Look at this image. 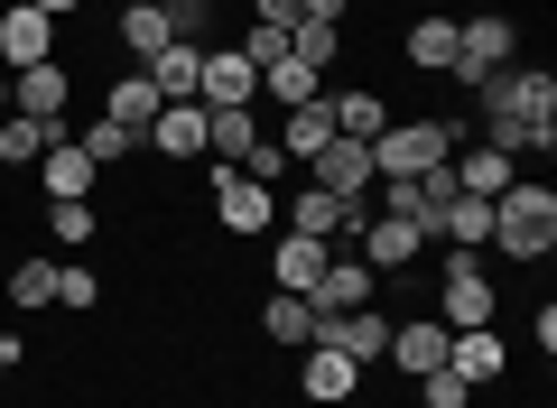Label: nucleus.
I'll list each match as a JSON object with an SVG mask.
<instances>
[{
	"label": "nucleus",
	"instance_id": "f257e3e1",
	"mask_svg": "<svg viewBox=\"0 0 557 408\" xmlns=\"http://www.w3.org/2000/svg\"><path fill=\"white\" fill-rule=\"evenodd\" d=\"M493 251L520 260V270H539V260L557 251V186L548 176H511V186L493 195Z\"/></svg>",
	"mask_w": 557,
	"mask_h": 408
},
{
	"label": "nucleus",
	"instance_id": "f03ea898",
	"mask_svg": "<svg viewBox=\"0 0 557 408\" xmlns=\"http://www.w3.org/2000/svg\"><path fill=\"white\" fill-rule=\"evenodd\" d=\"M205 205H214V223H223L233 242H260V233H278V195L260 186V176L223 168V158H205Z\"/></svg>",
	"mask_w": 557,
	"mask_h": 408
},
{
	"label": "nucleus",
	"instance_id": "7ed1b4c3",
	"mask_svg": "<svg viewBox=\"0 0 557 408\" xmlns=\"http://www.w3.org/2000/svg\"><path fill=\"white\" fill-rule=\"evenodd\" d=\"M456 139H465V121H391L372 139V176H428L456 158Z\"/></svg>",
	"mask_w": 557,
	"mask_h": 408
},
{
	"label": "nucleus",
	"instance_id": "20e7f679",
	"mask_svg": "<svg viewBox=\"0 0 557 408\" xmlns=\"http://www.w3.org/2000/svg\"><path fill=\"white\" fill-rule=\"evenodd\" d=\"M493 270H483L474 251H446V270H437V325L446 334H465V325H493Z\"/></svg>",
	"mask_w": 557,
	"mask_h": 408
},
{
	"label": "nucleus",
	"instance_id": "39448f33",
	"mask_svg": "<svg viewBox=\"0 0 557 408\" xmlns=\"http://www.w3.org/2000/svg\"><path fill=\"white\" fill-rule=\"evenodd\" d=\"M474 94H483V121H557V75L548 65H502Z\"/></svg>",
	"mask_w": 557,
	"mask_h": 408
},
{
	"label": "nucleus",
	"instance_id": "423d86ee",
	"mask_svg": "<svg viewBox=\"0 0 557 408\" xmlns=\"http://www.w3.org/2000/svg\"><path fill=\"white\" fill-rule=\"evenodd\" d=\"M511 57H520V28L502 20V10H474V20H456V84L502 75Z\"/></svg>",
	"mask_w": 557,
	"mask_h": 408
},
{
	"label": "nucleus",
	"instance_id": "0eeeda50",
	"mask_svg": "<svg viewBox=\"0 0 557 408\" xmlns=\"http://www.w3.org/2000/svg\"><path fill=\"white\" fill-rule=\"evenodd\" d=\"M317 344L372 371L381 353H391V307H344V316H317Z\"/></svg>",
	"mask_w": 557,
	"mask_h": 408
},
{
	"label": "nucleus",
	"instance_id": "6e6552de",
	"mask_svg": "<svg viewBox=\"0 0 557 408\" xmlns=\"http://www.w3.org/2000/svg\"><path fill=\"white\" fill-rule=\"evenodd\" d=\"M196 102H205V112H242V102H260V65L242 57V47H205Z\"/></svg>",
	"mask_w": 557,
	"mask_h": 408
},
{
	"label": "nucleus",
	"instance_id": "1a4fd4ad",
	"mask_svg": "<svg viewBox=\"0 0 557 408\" xmlns=\"http://www.w3.org/2000/svg\"><path fill=\"white\" fill-rule=\"evenodd\" d=\"M307 307H317V316H344V307H381V270H372L362 251H335V260H325V279L307 288Z\"/></svg>",
	"mask_w": 557,
	"mask_h": 408
},
{
	"label": "nucleus",
	"instance_id": "9d476101",
	"mask_svg": "<svg viewBox=\"0 0 557 408\" xmlns=\"http://www.w3.org/2000/svg\"><path fill=\"white\" fill-rule=\"evenodd\" d=\"M57 57V20L28 10V0H0V65L20 75V65H47Z\"/></svg>",
	"mask_w": 557,
	"mask_h": 408
},
{
	"label": "nucleus",
	"instance_id": "9b49d317",
	"mask_svg": "<svg viewBox=\"0 0 557 408\" xmlns=\"http://www.w3.org/2000/svg\"><path fill=\"white\" fill-rule=\"evenodd\" d=\"M354 251H362V260H372V270H381V279H399V270H409V260H418V251H428V233H418V223H409V214H362V233H354Z\"/></svg>",
	"mask_w": 557,
	"mask_h": 408
},
{
	"label": "nucleus",
	"instance_id": "f8f14e48",
	"mask_svg": "<svg viewBox=\"0 0 557 408\" xmlns=\"http://www.w3.org/2000/svg\"><path fill=\"white\" fill-rule=\"evenodd\" d=\"M446 344H456V334H446L437 316H391V353H381V362L409 371V381H428V371L446 362Z\"/></svg>",
	"mask_w": 557,
	"mask_h": 408
},
{
	"label": "nucleus",
	"instance_id": "ddd939ff",
	"mask_svg": "<svg viewBox=\"0 0 557 408\" xmlns=\"http://www.w3.org/2000/svg\"><path fill=\"white\" fill-rule=\"evenodd\" d=\"M139 149H159L168 168H196L205 158V102H159V121L139 131Z\"/></svg>",
	"mask_w": 557,
	"mask_h": 408
},
{
	"label": "nucleus",
	"instance_id": "4468645a",
	"mask_svg": "<svg viewBox=\"0 0 557 408\" xmlns=\"http://www.w3.org/2000/svg\"><path fill=\"white\" fill-rule=\"evenodd\" d=\"M20 94H10V112H28V121H65V102H75V65L65 57H47V65H20Z\"/></svg>",
	"mask_w": 557,
	"mask_h": 408
},
{
	"label": "nucleus",
	"instance_id": "2eb2a0df",
	"mask_svg": "<svg viewBox=\"0 0 557 408\" xmlns=\"http://www.w3.org/2000/svg\"><path fill=\"white\" fill-rule=\"evenodd\" d=\"M446 371H456L465 390H493L502 371H511V344H502V325H465L456 344H446Z\"/></svg>",
	"mask_w": 557,
	"mask_h": 408
},
{
	"label": "nucleus",
	"instance_id": "dca6fc26",
	"mask_svg": "<svg viewBox=\"0 0 557 408\" xmlns=\"http://www.w3.org/2000/svg\"><path fill=\"white\" fill-rule=\"evenodd\" d=\"M325 242H307V233H270V288H288V297H307L325 279Z\"/></svg>",
	"mask_w": 557,
	"mask_h": 408
},
{
	"label": "nucleus",
	"instance_id": "f3484780",
	"mask_svg": "<svg viewBox=\"0 0 557 408\" xmlns=\"http://www.w3.org/2000/svg\"><path fill=\"white\" fill-rule=\"evenodd\" d=\"M298 390H307V408H344V399L362 390V362H344V353L307 344V362H298Z\"/></svg>",
	"mask_w": 557,
	"mask_h": 408
},
{
	"label": "nucleus",
	"instance_id": "a211bd4d",
	"mask_svg": "<svg viewBox=\"0 0 557 408\" xmlns=\"http://www.w3.org/2000/svg\"><path fill=\"white\" fill-rule=\"evenodd\" d=\"M94 176H102V168L84 158V139H75V131H65L57 149L38 158V186H47V205H75V195H94Z\"/></svg>",
	"mask_w": 557,
	"mask_h": 408
},
{
	"label": "nucleus",
	"instance_id": "6ab92c4d",
	"mask_svg": "<svg viewBox=\"0 0 557 408\" xmlns=\"http://www.w3.org/2000/svg\"><path fill=\"white\" fill-rule=\"evenodd\" d=\"M102 121H121V131H149V121H159V84L139 75V65H121V75L102 84Z\"/></svg>",
	"mask_w": 557,
	"mask_h": 408
},
{
	"label": "nucleus",
	"instance_id": "aec40b11",
	"mask_svg": "<svg viewBox=\"0 0 557 408\" xmlns=\"http://www.w3.org/2000/svg\"><path fill=\"white\" fill-rule=\"evenodd\" d=\"M139 75L159 84V102H196V75H205V47H186V38H168L159 57L139 65Z\"/></svg>",
	"mask_w": 557,
	"mask_h": 408
},
{
	"label": "nucleus",
	"instance_id": "412c9836",
	"mask_svg": "<svg viewBox=\"0 0 557 408\" xmlns=\"http://www.w3.org/2000/svg\"><path fill=\"white\" fill-rule=\"evenodd\" d=\"M112 38L131 47V65H149V57H159V47H168V0H121Z\"/></svg>",
	"mask_w": 557,
	"mask_h": 408
},
{
	"label": "nucleus",
	"instance_id": "4be33fe9",
	"mask_svg": "<svg viewBox=\"0 0 557 408\" xmlns=\"http://www.w3.org/2000/svg\"><path fill=\"white\" fill-rule=\"evenodd\" d=\"M57 139H65V121H28V112H10V121H0V168H10V176L38 168Z\"/></svg>",
	"mask_w": 557,
	"mask_h": 408
},
{
	"label": "nucleus",
	"instance_id": "5701e85b",
	"mask_svg": "<svg viewBox=\"0 0 557 408\" xmlns=\"http://www.w3.org/2000/svg\"><path fill=\"white\" fill-rule=\"evenodd\" d=\"M260 334H270V344H288V353H307V344H317V307H307V297H288V288H270V297H260Z\"/></svg>",
	"mask_w": 557,
	"mask_h": 408
},
{
	"label": "nucleus",
	"instance_id": "b1692460",
	"mask_svg": "<svg viewBox=\"0 0 557 408\" xmlns=\"http://www.w3.org/2000/svg\"><path fill=\"white\" fill-rule=\"evenodd\" d=\"M325 112H335L344 139H381V131H391V102H381L372 84H344V94H325Z\"/></svg>",
	"mask_w": 557,
	"mask_h": 408
},
{
	"label": "nucleus",
	"instance_id": "393cba45",
	"mask_svg": "<svg viewBox=\"0 0 557 408\" xmlns=\"http://www.w3.org/2000/svg\"><path fill=\"white\" fill-rule=\"evenodd\" d=\"M270 139L307 168V158H317L325 139H335V112H325V94H317V102H298V112H278V131H270Z\"/></svg>",
	"mask_w": 557,
	"mask_h": 408
},
{
	"label": "nucleus",
	"instance_id": "a878e982",
	"mask_svg": "<svg viewBox=\"0 0 557 408\" xmlns=\"http://www.w3.org/2000/svg\"><path fill=\"white\" fill-rule=\"evenodd\" d=\"M260 94H270L278 112H298V102H317V94H325V75H317L307 57H270V65H260Z\"/></svg>",
	"mask_w": 557,
	"mask_h": 408
},
{
	"label": "nucleus",
	"instance_id": "bb28decb",
	"mask_svg": "<svg viewBox=\"0 0 557 408\" xmlns=\"http://www.w3.org/2000/svg\"><path fill=\"white\" fill-rule=\"evenodd\" d=\"M0 288H10V307H20V316L57 307V260H47V251H20V260H10V279H0Z\"/></svg>",
	"mask_w": 557,
	"mask_h": 408
},
{
	"label": "nucleus",
	"instance_id": "cd10ccee",
	"mask_svg": "<svg viewBox=\"0 0 557 408\" xmlns=\"http://www.w3.org/2000/svg\"><path fill=\"white\" fill-rule=\"evenodd\" d=\"M399 47H409V65H418V75H456V20H418Z\"/></svg>",
	"mask_w": 557,
	"mask_h": 408
},
{
	"label": "nucleus",
	"instance_id": "c85d7f7f",
	"mask_svg": "<svg viewBox=\"0 0 557 408\" xmlns=\"http://www.w3.org/2000/svg\"><path fill=\"white\" fill-rule=\"evenodd\" d=\"M47 233H57L65 251H94V233H102V214H94V195H75V205H47Z\"/></svg>",
	"mask_w": 557,
	"mask_h": 408
},
{
	"label": "nucleus",
	"instance_id": "c756f323",
	"mask_svg": "<svg viewBox=\"0 0 557 408\" xmlns=\"http://www.w3.org/2000/svg\"><path fill=\"white\" fill-rule=\"evenodd\" d=\"M57 307H65V316H94V307H102L94 260H57Z\"/></svg>",
	"mask_w": 557,
	"mask_h": 408
},
{
	"label": "nucleus",
	"instance_id": "7c9ffc66",
	"mask_svg": "<svg viewBox=\"0 0 557 408\" xmlns=\"http://www.w3.org/2000/svg\"><path fill=\"white\" fill-rule=\"evenodd\" d=\"M75 139H84V158H94V168H121V158H131V149H139V131H121V121H102V112H94V121H84V131H75Z\"/></svg>",
	"mask_w": 557,
	"mask_h": 408
},
{
	"label": "nucleus",
	"instance_id": "2f4dec72",
	"mask_svg": "<svg viewBox=\"0 0 557 408\" xmlns=\"http://www.w3.org/2000/svg\"><path fill=\"white\" fill-rule=\"evenodd\" d=\"M288 57H307V65L325 75V65L344 57V28H317V20H298V28H288Z\"/></svg>",
	"mask_w": 557,
	"mask_h": 408
},
{
	"label": "nucleus",
	"instance_id": "473e14b6",
	"mask_svg": "<svg viewBox=\"0 0 557 408\" xmlns=\"http://www.w3.org/2000/svg\"><path fill=\"white\" fill-rule=\"evenodd\" d=\"M168 38H186V47H214V0H168Z\"/></svg>",
	"mask_w": 557,
	"mask_h": 408
},
{
	"label": "nucleus",
	"instance_id": "72a5a7b5",
	"mask_svg": "<svg viewBox=\"0 0 557 408\" xmlns=\"http://www.w3.org/2000/svg\"><path fill=\"white\" fill-rule=\"evenodd\" d=\"M288 168H298V158L278 149V139H270V131H260V139H251V149H242V176H260V186H270V176H288Z\"/></svg>",
	"mask_w": 557,
	"mask_h": 408
},
{
	"label": "nucleus",
	"instance_id": "f704fd0d",
	"mask_svg": "<svg viewBox=\"0 0 557 408\" xmlns=\"http://www.w3.org/2000/svg\"><path fill=\"white\" fill-rule=\"evenodd\" d=\"M418 408H474V390H465L456 371L437 362V371H428V381H418Z\"/></svg>",
	"mask_w": 557,
	"mask_h": 408
},
{
	"label": "nucleus",
	"instance_id": "c9c22d12",
	"mask_svg": "<svg viewBox=\"0 0 557 408\" xmlns=\"http://www.w3.org/2000/svg\"><path fill=\"white\" fill-rule=\"evenodd\" d=\"M242 57H251V65H270V57H288V28H242Z\"/></svg>",
	"mask_w": 557,
	"mask_h": 408
},
{
	"label": "nucleus",
	"instance_id": "e433bc0d",
	"mask_svg": "<svg viewBox=\"0 0 557 408\" xmlns=\"http://www.w3.org/2000/svg\"><path fill=\"white\" fill-rule=\"evenodd\" d=\"M251 28H298V0H251Z\"/></svg>",
	"mask_w": 557,
	"mask_h": 408
},
{
	"label": "nucleus",
	"instance_id": "4c0bfd02",
	"mask_svg": "<svg viewBox=\"0 0 557 408\" xmlns=\"http://www.w3.org/2000/svg\"><path fill=\"white\" fill-rule=\"evenodd\" d=\"M28 10H47V20L65 28V20H75V10H94V0H28Z\"/></svg>",
	"mask_w": 557,
	"mask_h": 408
},
{
	"label": "nucleus",
	"instance_id": "58836bf2",
	"mask_svg": "<svg viewBox=\"0 0 557 408\" xmlns=\"http://www.w3.org/2000/svg\"><path fill=\"white\" fill-rule=\"evenodd\" d=\"M0 390H10V362H0Z\"/></svg>",
	"mask_w": 557,
	"mask_h": 408
},
{
	"label": "nucleus",
	"instance_id": "ea45409f",
	"mask_svg": "<svg viewBox=\"0 0 557 408\" xmlns=\"http://www.w3.org/2000/svg\"><path fill=\"white\" fill-rule=\"evenodd\" d=\"M0 75H10V65H0Z\"/></svg>",
	"mask_w": 557,
	"mask_h": 408
}]
</instances>
